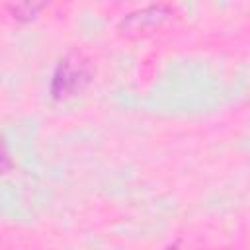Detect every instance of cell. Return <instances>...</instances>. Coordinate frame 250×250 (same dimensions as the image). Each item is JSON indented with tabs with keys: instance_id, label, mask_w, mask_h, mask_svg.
I'll list each match as a JSON object with an SVG mask.
<instances>
[{
	"instance_id": "2",
	"label": "cell",
	"mask_w": 250,
	"mask_h": 250,
	"mask_svg": "<svg viewBox=\"0 0 250 250\" xmlns=\"http://www.w3.org/2000/svg\"><path fill=\"white\" fill-rule=\"evenodd\" d=\"M10 168H12V160H10V154H8V150L0 139V172H6Z\"/></svg>"
},
{
	"instance_id": "1",
	"label": "cell",
	"mask_w": 250,
	"mask_h": 250,
	"mask_svg": "<svg viewBox=\"0 0 250 250\" xmlns=\"http://www.w3.org/2000/svg\"><path fill=\"white\" fill-rule=\"evenodd\" d=\"M88 80H90V70H88L86 61L80 55L70 53L55 68L51 94L57 100H66L78 94L88 84Z\"/></svg>"
}]
</instances>
